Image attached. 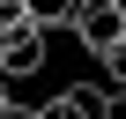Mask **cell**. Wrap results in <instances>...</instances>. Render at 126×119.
I'll return each instance as SVG.
<instances>
[{"label": "cell", "mask_w": 126, "mask_h": 119, "mask_svg": "<svg viewBox=\"0 0 126 119\" xmlns=\"http://www.w3.org/2000/svg\"><path fill=\"white\" fill-rule=\"evenodd\" d=\"M30 22H37V15H30V8H22V0H0V37H22V30H30Z\"/></svg>", "instance_id": "obj_6"}, {"label": "cell", "mask_w": 126, "mask_h": 119, "mask_svg": "<svg viewBox=\"0 0 126 119\" xmlns=\"http://www.w3.org/2000/svg\"><path fill=\"white\" fill-rule=\"evenodd\" d=\"M74 37H82V52H89V60H104V52L126 37V0H82Z\"/></svg>", "instance_id": "obj_1"}, {"label": "cell", "mask_w": 126, "mask_h": 119, "mask_svg": "<svg viewBox=\"0 0 126 119\" xmlns=\"http://www.w3.org/2000/svg\"><path fill=\"white\" fill-rule=\"evenodd\" d=\"M104 89H111V97H126V37L104 52Z\"/></svg>", "instance_id": "obj_5"}, {"label": "cell", "mask_w": 126, "mask_h": 119, "mask_svg": "<svg viewBox=\"0 0 126 119\" xmlns=\"http://www.w3.org/2000/svg\"><path fill=\"white\" fill-rule=\"evenodd\" d=\"M37 119H111V89L104 82H67L52 104H37Z\"/></svg>", "instance_id": "obj_2"}, {"label": "cell", "mask_w": 126, "mask_h": 119, "mask_svg": "<svg viewBox=\"0 0 126 119\" xmlns=\"http://www.w3.org/2000/svg\"><path fill=\"white\" fill-rule=\"evenodd\" d=\"M8 104H15V82H8V75H0V112H8Z\"/></svg>", "instance_id": "obj_7"}, {"label": "cell", "mask_w": 126, "mask_h": 119, "mask_svg": "<svg viewBox=\"0 0 126 119\" xmlns=\"http://www.w3.org/2000/svg\"><path fill=\"white\" fill-rule=\"evenodd\" d=\"M22 8L37 15V30H74V15H82V0H22Z\"/></svg>", "instance_id": "obj_4"}, {"label": "cell", "mask_w": 126, "mask_h": 119, "mask_svg": "<svg viewBox=\"0 0 126 119\" xmlns=\"http://www.w3.org/2000/svg\"><path fill=\"white\" fill-rule=\"evenodd\" d=\"M0 119H37V112H30V104H8V112H0Z\"/></svg>", "instance_id": "obj_8"}, {"label": "cell", "mask_w": 126, "mask_h": 119, "mask_svg": "<svg viewBox=\"0 0 126 119\" xmlns=\"http://www.w3.org/2000/svg\"><path fill=\"white\" fill-rule=\"evenodd\" d=\"M45 37H52V30H37V22H30L22 37H0V75H8V82H30V75L45 67Z\"/></svg>", "instance_id": "obj_3"}]
</instances>
